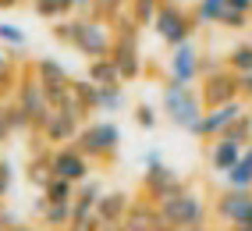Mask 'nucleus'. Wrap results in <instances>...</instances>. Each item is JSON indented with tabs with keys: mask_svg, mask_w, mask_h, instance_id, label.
<instances>
[{
	"mask_svg": "<svg viewBox=\"0 0 252 231\" xmlns=\"http://www.w3.org/2000/svg\"><path fill=\"white\" fill-rule=\"evenodd\" d=\"M22 0H0V11H11V7H18Z\"/></svg>",
	"mask_w": 252,
	"mask_h": 231,
	"instance_id": "nucleus-40",
	"label": "nucleus"
},
{
	"mask_svg": "<svg viewBox=\"0 0 252 231\" xmlns=\"http://www.w3.org/2000/svg\"><path fill=\"white\" fill-rule=\"evenodd\" d=\"M224 11H227L224 0H195V7H192L199 29H203V25H220L224 22Z\"/></svg>",
	"mask_w": 252,
	"mask_h": 231,
	"instance_id": "nucleus-19",
	"label": "nucleus"
},
{
	"mask_svg": "<svg viewBox=\"0 0 252 231\" xmlns=\"http://www.w3.org/2000/svg\"><path fill=\"white\" fill-rule=\"evenodd\" d=\"M227 7H234V11H245V14H252V0H224Z\"/></svg>",
	"mask_w": 252,
	"mask_h": 231,
	"instance_id": "nucleus-37",
	"label": "nucleus"
},
{
	"mask_svg": "<svg viewBox=\"0 0 252 231\" xmlns=\"http://www.w3.org/2000/svg\"><path fill=\"white\" fill-rule=\"evenodd\" d=\"M160 7H163V0H128V11L135 14L139 25H153V18H157Z\"/></svg>",
	"mask_w": 252,
	"mask_h": 231,
	"instance_id": "nucleus-25",
	"label": "nucleus"
},
{
	"mask_svg": "<svg viewBox=\"0 0 252 231\" xmlns=\"http://www.w3.org/2000/svg\"><path fill=\"white\" fill-rule=\"evenodd\" d=\"M142 189L149 192V199L160 206L163 199H171L174 192L185 189V181H181L171 167H167V164H157V167H146V174H142Z\"/></svg>",
	"mask_w": 252,
	"mask_h": 231,
	"instance_id": "nucleus-10",
	"label": "nucleus"
},
{
	"mask_svg": "<svg viewBox=\"0 0 252 231\" xmlns=\"http://www.w3.org/2000/svg\"><path fill=\"white\" fill-rule=\"evenodd\" d=\"M75 32H78V18H57L54 22V39L64 43V46L75 43Z\"/></svg>",
	"mask_w": 252,
	"mask_h": 231,
	"instance_id": "nucleus-28",
	"label": "nucleus"
},
{
	"mask_svg": "<svg viewBox=\"0 0 252 231\" xmlns=\"http://www.w3.org/2000/svg\"><path fill=\"white\" fill-rule=\"evenodd\" d=\"M50 167H54V178H68V181H75V185H82V181L89 178V157L78 150V146H54L50 150Z\"/></svg>",
	"mask_w": 252,
	"mask_h": 231,
	"instance_id": "nucleus-7",
	"label": "nucleus"
},
{
	"mask_svg": "<svg viewBox=\"0 0 252 231\" xmlns=\"http://www.w3.org/2000/svg\"><path fill=\"white\" fill-rule=\"evenodd\" d=\"M245 114H249V103L245 100H231V103H220V107H210L203 114V121L195 125L192 135L195 139H220L238 118H245Z\"/></svg>",
	"mask_w": 252,
	"mask_h": 231,
	"instance_id": "nucleus-6",
	"label": "nucleus"
},
{
	"mask_svg": "<svg viewBox=\"0 0 252 231\" xmlns=\"http://www.w3.org/2000/svg\"><path fill=\"white\" fill-rule=\"evenodd\" d=\"M238 89H242V100H245V103H252V71L238 75Z\"/></svg>",
	"mask_w": 252,
	"mask_h": 231,
	"instance_id": "nucleus-34",
	"label": "nucleus"
},
{
	"mask_svg": "<svg viewBox=\"0 0 252 231\" xmlns=\"http://www.w3.org/2000/svg\"><path fill=\"white\" fill-rule=\"evenodd\" d=\"M71 217H75L71 203H50V199H46V210H43V224H46V228L61 231V228L71 224Z\"/></svg>",
	"mask_w": 252,
	"mask_h": 231,
	"instance_id": "nucleus-21",
	"label": "nucleus"
},
{
	"mask_svg": "<svg viewBox=\"0 0 252 231\" xmlns=\"http://www.w3.org/2000/svg\"><path fill=\"white\" fill-rule=\"evenodd\" d=\"M167 71H171L174 82H181V86H195L199 78V46L189 39V43H181L171 50V61H167Z\"/></svg>",
	"mask_w": 252,
	"mask_h": 231,
	"instance_id": "nucleus-9",
	"label": "nucleus"
},
{
	"mask_svg": "<svg viewBox=\"0 0 252 231\" xmlns=\"http://www.w3.org/2000/svg\"><path fill=\"white\" fill-rule=\"evenodd\" d=\"M125 103H128V96H125L121 86H96V103H93V110L114 114V110H121Z\"/></svg>",
	"mask_w": 252,
	"mask_h": 231,
	"instance_id": "nucleus-18",
	"label": "nucleus"
},
{
	"mask_svg": "<svg viewBox=\"0 0 252 231\" xmlns=\"http://www.w3.org/2000/svg\"><path fill=\"white\" fill-rule=\"evenodd\" d=\"M199 82H203L199 93H203L206 110H210V107H220V103H231V100H242L238 75H234L231 68H220V71H213V75H206V78H199Z\"/></svg>",
	"mask_w": 252,
	"mask_h": 231,
	"instance_id": "nucleus-8",
	"label": "nucleus"
},
{
	"mask_svg": "<svg viewBox=\"0 0 252 231\" xmlns=\"http://www.w3.org/2000/svg\"><path fill=\"white\" fill-rule=\"evenodd\" d=\"M103 228H107V224H103V221H99L96 213H93V217H82V221H71V224L64 228V231H103Z\"/></svg>",
	"mask_w": 252,
	"mask_h": 231,
	"instance_id": "nucleus-33",
	"label": "nucleus"
},
{
	"mask_svg": "<svg viewBox=\"0 0 252 231\" xmlns=\"http://www.w3.org/2000/svg\"><path fill=\"white\" fill-rule=\"evenodd\" d=\"M224 139H231V142H238V146H249L252 142V110L245 114V118H238L227 132H224Z\"/></svg>",
	"mask_w": 252,
	"mask_h": 231,
	"instance_id": "nucleus-26",
	"label": "nucleus"
},
{
	"mask_svg": "<svg viewBox=\"0 0 252 231\" xmlns=\"http://www.w3.org/2000/svg\"><path fill=\"white\" fill-rule=\"evenodd\" d=\"M11 61H14L11 54H4V50H0V71H4V68H7V64H11Z\"/></svg>",
	"mask_w": 252,
	"mask_h": 231,
	"instance_id": "nucleus-41",
	"label": "nucleus"
},
{
	"mask_svg": "<svg viewBox=\"0 0 252 231\" xmlns=\"http://www.w3.org/2000/svg\"><path fill=\"white\" fill-rule=\"evenodd\" d=\"M128 199H131L128 192H103V196H99V203H96V217L103 221L107 228H117L125 221V213L131 210Z\"/></svg>",
	"mask_w": 252,
	"mask_h": 231,
	"instance_id": "nucleus-14",
	"label": "nucleus"
},
{
	"mask_svg": "<svg viewBox=\"0 0 252 231\" xmlns=\"http://www.w3.org/2000/svg\"><path fill=\"white\" fill-rule=\"evenodd\" d=\"M11 135H14V132H11V128H7V125H4V118H0V142H7V139H11Z\"/></svg>",
	"mask_w": 252,
	"mask_h": 231,
	"instance_id": "nucleus-38",
	"label": "nucleus"
},
{
	"mask_svg": "<svg viewBox=\"0 0 252 231\" xmlns=\"http://www.w3.org/2000/svg\"><path fill=\"white\" fill-rule=\"evenodd\" d=\"M0 231H4V224H0Z\"/></svg>",
	"mask_w": 252,
	"mask_h": 231,
	"instance_id": "nucleus-42",
	"label": "nucleus"
},
{
	"mask_svg": "<svg viewBox=\"0 0 252 231\" xmlns=\"http://www.w3.org/2000/svg\"><path fill=\"white\" fill-rule=\"evenodd\" d=\"M32 75H36V82L43 89H54V86H68V82H75L68 71H64V64H57L54 57H36V64H29Z\"/></svg>",
	"mask_w": 252,
	"mask_h": 231,
	"instance_id": "nucleus-15",
	"label": "nucleus"
},
{
	"mask_svg": "<svg viewBox=\"0 0 252 231\" xmlns=\"http://www.w3.org/2000/svg\"><path fill=\"white\" fill-rule=\"evenodd\" d=\"M86 78L96 82V86H121V75H117V64L110 57H93L89 68H86Z\"/></svg>",
	"mask_w": 252,
	"mask_h": 231,
	"instance_id": "nucleus-16",
	"label": "nucleus"
},
{
	"mask_svg": "<svg viewBox=\"0 0 252 231\" xmlns=\"http://www.w3.org/2000/svg\"><path fill=\"white\" fill-rule=\"evenodd\" d=\"M160 107L167 114V121L185 128L192 135L195 125L203 121L206 114V103H203V93H199V86H181V82L167 78L163 82V93H160Z\"/></svg>",
	"mask_w": 252,
	"mask_h": 231,
	"instance_id": "nucleus-1",
	"label": "nucleus"
},
{
	"mask_svg": "<svg viewBox=\"0 0 252 231\" xmlns=\"http://www.w3.org/2000/svg\"><path fill=\"white\" fill-rule=\"evenodd\" d=\"M157 121H160L157 118V107H149V103H139L135 107V125L139 128H157Z\"/></svg>",
	"mask_w": 252,
	"mask_h": 231,
	"instance_id": "nucleus-32",
	"label": "nucleus"
},
{
	"mask_svg": "<svg viewBox=\"0 0 252 231\" xmlns=\"http://www.w3.org/2000/svg\"><path fill=\"white\" fill-rule=\"evenodd\" d=\"M29 181H32V185H39V189H46L50 185V181H54V167H50V153L46 157H32L29 160Z\"/></svg>",
	"mask_w": 252,
	"mask_h": 231,
	"instance_id": "nucleus-24",
	"label": "nucleus"
},
{
	"mask_svg": "<svg viewBox=\"0 0 252 231\" xmlns=\"http://www.w3.org/2000/svg\"><path fill=\"white\" fill-rule=\"evenodd\" d=\"M121 11H128V0H93V7H89V18H99V22H114Z\"/></svg>",
	"mask_w": 252,
	"mask_h": 231,
	"instance_id": "nucleus-23",
	"label": "nucleus"
},
{
	"mask_svg": "<svg viewBox=\"0 0 252 231\" xmlns=\"http://www.w3.org/2000/svg\"><path fill=\"white\" fill-rule=\"evenodd\" d=\"M0 107H4V103H0Z\"/></svg>",
	"mask_w": 252,
	"mask_h": 231,
	"instance_id": "nucleus-43",
	"label": "nucleus"
},
{
	"mask_svg": "<svg viewBox=\"0 0 252 231\" xmlns=\"http://www.w3.org/2000/svg\"><path fill=\"white\" fill-rule=\"evenodd\" d=\"M249 39H252V36H249Z\"/></svg>",
	"mask_w": 252,
	"mask_h": 231,
	"instance_id": "nucleus-44",
	"label": "nucleus"
},
{
	"mask_svg": "<svg viewBox=\"0 0 252 231\" xmlns=\"http://www.w3.org/2000/svg\"><path fill=\"white\" fill-rule=\"evenodd\" d=\"M7 189H11V167H7L4 160H0V196H4Z\"/></svg>",
	"mask_w": 252,
	"mask_h": 231,
	"instance_id": "nucleus-35",
	"label": "nucleus"
},
{
	"mask_svg": "<svg viewBox=\"0 0 252 231\" xmlns=\"http://www.w3.org/2000/svg\"><path fill=\"white\" fill-rule=\"evenodd\" d=\"M224 61H227V68H231L234 75H245V71H252V39L234 43L231 50L224 54Z\"/></svg>",
	"mask_w": 252,
	"mask_h": 231,
	"instance_id": "nucleus-20",
	"label": "nucleus"
},
{
	"mask_svg": "<svg viewBox=\"0 0 252 231\" xmlns=\"http://www.w3.org/2000/svg\"><path fill=\"white\" fill-rule=\"evenodd\" d=\"M195 29H199L195 14L189 7H181L178 0H163V7L157 11V18H153V32L171 46V50L181 46V43H189L195 36Z\"/></svg>",
	"mask_w": 252,
	"mask_h": 231,
	"instance_id": "nucleus-4",
	"label": "nucleus"
},
{
	"mask_svg": "<svg viewBox=\"0 0 252 231\" xmlns=\"http://www.w3.org/2000/svg\"><path fill=\"white\" fill-rule=\"evenodd\" d=\"M82 125H86V121H78V118H71V114H64V110H50V118H46V125L39 132H43L46 142L64 146V142H75L78 139Z\"/></svg>",
	"mask_w": 252,
	"mask_h": 231,
	"instance_id": "nucleus-12",
	"label": "nucleus"
},
{
	"mask_svg": "<svg viewBox=\"0 0 252 231\" xmlns=\"http://www.w3.org/2000/svg\"><path fill=\"white\" fill-rule=\"evenodd\" d=\"M220 29H231V32H238V29H252V14L227 7V11H224V22H220Z\"/></svg>",
	"mask_w": 252,
	"mask_h": 231,
	"instance_id": "nucleus-29",
	"label": "nucleus"
},
{
	"mask_svg": "<svg viewBox=\"0 0 252 231\" xmlns=\"http://www.w3.org/2000/svg\"><path fill=\"white\" fill-rule=\"evenodd\" d=\"M0 43H4V46H11V50H22V46H25L29 39H25V32H22L18 25L0 22Z\"/></svg>",
	"mask_w": 252,
	"mask_h": 231,
	"instance_id": "nucleus-27",
	"label": "nucleus"
},
{
	"mask_svg": "<svg viewBox=\"0 0 252 231\" xmlns=\"http://www.w3.org/2000/svg\"><path fill=\"white\" fill-rule=\"evenodd\" d=\"M220 68H227V61L224 57H217V54H199V75H213V71H220Z\"/></svg>",
	"mask_w": 252,
	"mask_h": 231,
	"instance_id": "nucleus-31",
	"label": "nucleus"
},
{
	"mask_svg": "<svg viewBox=\"0 0 252 231\" xmlns=\"http://www.w3.org/2000/svg\"><path fill=\"white\" fill-rule=\"evenodd\" d=\"M142 164H146V167H157V164H163V160H160V150H146V153H142Z\"/></svg>",
	"mask_w": 252,
	"mask_h": 231,
	"instance_id": "nucleus-36",
	"label": "nucleus"
},
{
	"mask_svg": "<svg viewBox=\"0 0 252 231\" xmlns=\"http://www.w3.org/2000/svg\"><path fill=\"white\" fill-rule=\"evenodd\" d=\"M75 146L86 153L93 164H114L117 150H121V128L114 121H86L78 132Z\"/></svg>",
	"mask_w": 252,
	"mask_h": 231,
	"instance_id": "nucleus-2",
	"label": "nucleus"
},
{
	"mask_svg": "<svg viewBox=\"0 0 252 231\" xmlns=\"http://www.w3.org/2000/svg\"><path fill=\"white\" fill-rule=\"evenodd\" d=\"M242 153H245V146H238V142H231V139H210V150H206V157H210V167L213 171H220V174H227L234 164L242 160Z\"/></svg>",
	"mask_w": 252,
	"mask_h": 231,
	"instance_id": "nucleus-13",
	"label": "nucleus"
},
{
	"mask_svg": "<svg viewBox=\"0 0 252 231\" xmlns=\"http://www.w3.org/2000/svg\"><path fill=\"white\" fill-rule=\"evenodd\" d=\"M75 50L82 57H110L114 50V25L110 22H99V18H78V32H75Z\"/></svg>",
	"mask_w": 252,
	"mask_h": 231,
	"instance_id": "nucleus-5",
	"label": "nucleus"
},
{
	"mask_svg": "<svg viewBox=\"0 0 252 231\" xmlns=\"http://www.w3.org/2000/svg\"><path fill=\"white\" fill-rule=\"evenodd\" d=\"M160 217H163V224L171 231H195L206 221V203H203L199 192L181 189V192L171 196V199L160 203Z\"/></svg>",
	"mask_w": 252,
	"mask_h": 231,
	"instance_id": "nucleus-3",
	"label": "nucleus"
},
{
	"mask_svg": "<svg viewBox=\"0 0 252 231\" xmlns=\"http://www.w3.org/2000/svg\"><path fill=\"white\" fill-rule=\"evenodd\" d=\"M43 196H46L50 203H75L78 185H75V181H68V178H54V181L43 189Z\"/></svg>",
	"mask_w": 252,
	"mask_h": 231,
	"instance_id": "nucleus-22",
	"label": "nucleus"
},
{
	"mask_svg": "<svg viewBox=\"0 0 252 231\" xmlns=\"http://www.w3.org/2000/svg\"><path fill=\"white\" fill-rule=\"evenodd\" d=\"M61 11H64V18H68V14L75 11V0H61Z\"/></svg>",
	"mask_w": 252,
	"mask_h": 231,
	"instance_id": "nucleus-39",
	"label": "nucleus"
},
{
	"mask_svg": "<svg viewBox=\"0 0 252 231\" xmlns=\"http://www.w3.org/2000/svg\"><path fill=\"white\" fill-rule=\"evenodd\" d=\"M249 206H252V189H227V192L217 196V203H213L217 217H220L224 224H231V228H238L245 221Z\"/></svg>",
	"mask_w": 252,
	"mask_h": 231,
	"instance_id": "nucleus-11",
	"label": "nucleus"
},
{
	"mask_svg": "<svg viewBox=\"0 0 252 231\" xmlns=\"http://www.w3.org/2000/svg\"><path fill=\"white\" fill-rule=\"evenodd\" d=\"M224 181H227V189H252V142L245 146L242 160L224 174Z\"/></svg>",
	"mask_w": 252,
	"mask_h": 231,
	"instance_id": "nucleus-17",
	"label": "nucleus"
},
{
	"mask_svg": "<svg viewBox=\"0 0 252 231\" xmlns=\"http://www.w3.org/2000/svg\"><path fill=\"white\" fill-rule=\"evenodd\" d=\"M32 11H36L39 18H46V22H57V18H64L61 0H32Z\"/></svg>",
	"mask_w": 252,
	"mask_h": 231,
	"instance_id": "nucleus-30",
	"label": "nucleus"
}]
</instances>
